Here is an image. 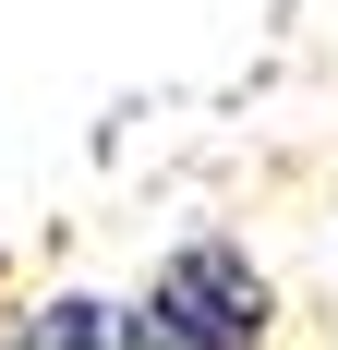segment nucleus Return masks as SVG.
<instances>
[{"instance_id":"obj_1","label":"nucleus","mask_w":338,"mask_h":350,"mask_svg":"<svg viewBox=\"0 0 338 350\" xmlns=\"http://www.w3.org/2000/svg\"><path fill=\"white\" fill-rule=\"evenodd\" d=\"M266 278L242 266L230 242H194V254H169L157 290H145V326H157L169 350H266Z\"/></svg>"},{"instance_id":"obj_2","label":"nucleus","mask_w":338,"mask_h":350,"mask_svg":"<svg viewBox=\"0 0 338 350\" xmlns=\"http://www.w3.org/2000/svg\"><path fill=\"white\" fill-rule=\"evenodd\" d=\"M0 350H109V302H36L0 326Z\"/></svg>"},{"instance_id":"obj_3","label":"nucleus","mask_w":338,"mask_h":350,"mask_svg":"<svg viewBox=\"0 0 338 350\" xmlns=\"http://www.w3.org/2000/svg\"><path fill=\"white\" fill-rule=\"evenodd\" d=\"M109 350H169V338H157L145 314H109Z\"/></svg>"}]
</instances>
